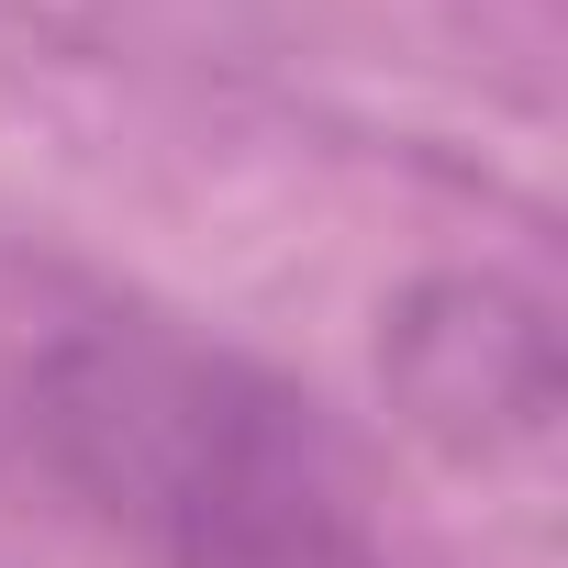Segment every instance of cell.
I'll use <instances>...</instances> for the list:
<instances>
[{"label": "cell", "instance_id": "6da1fadb", "mask_svg": "<svg viewBox=\"0 0 568 568\" xmlns=\"http://www.w3.org/2000/svg\"><path fill=\"white\" fill-rule=\"evenodd\" d=\"M34 446L145 568H413L324 402L179 324L57 335Z\"/></svg>", "mask_w": 568, "mask_h": 568}]
</instances>
